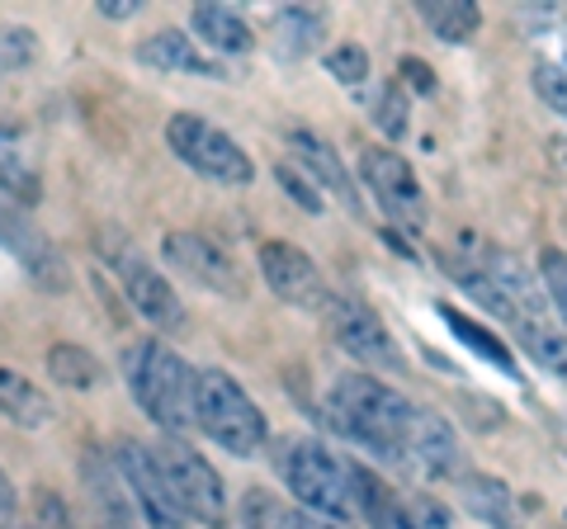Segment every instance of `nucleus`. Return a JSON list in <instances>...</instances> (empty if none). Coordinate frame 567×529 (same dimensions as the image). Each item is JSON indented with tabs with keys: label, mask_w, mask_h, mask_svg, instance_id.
<instances>
[{
	"label": "nucleus",
	"mask_w": 567,
	"mask_h": 529,
	"mask_svg": "<svg viewBox=\"0 0 567 529\" xmlns=\"http://www.w3.org/2000/svg\"><path fill=\"white\" fill-rule=\"evenodd\" d=\"M454 402H458V412L468 416V426H473V431H483V435L496 431V426L506 421V412L496 407L492 397H483V393H454Z\"/></svg>",
	"instance_id": "nucleus-33"
},
{
	"label": "nucleus",
	"mask_w": 567,
	"mask_h": 529,
	"mask_svg": "<svg viewBox=\"0 0 567 529\" xmlns=\"http://www.w3.org/2000/svg\"><path fill=\"white\" fill-rule=\"evenodd\" d=\"M327 33V14L312 6H289L275 14V39H279V58H308Z\"/></svg>",
	"instance_id": "nucleus-25"
},
{
	"label": "nucleus",
	"mask_w": 567,
	"mask_h": 529,
	"mask_svg": "<svg viewBox=\"0 0 567 529\" xmlns=\"http://www.w3.org/2000/svg\"><path fill=\"white\" fill-rule=\"evenodd\" d=\"M137 10H142L137 0H100V14H104V20H133Z\"/></svg>",
	"instance_id": "nucleus-39"
},
{
	"label": "nucleus",
	"mask_w": 567,
	"mask_h": 529,
	"mask_svg": "<svg viewBox=\"0 0 567 529\" xmlns=\"http://www.w3.org/2000/svg\"><path fill=\"white\" fill-rule=\"evenodd\" d=\"M114 274H118V284H123V293H128V303H133V312L142 317V322H152L156 331H181L185 326L181 293L171 289V279L156 270L147 256L118 251L114 256Z\"/></svg>",
	"instance_id": "nucleus-12"
},
{
	"label": "nucleus",
	"mask_w": 567,
	"mask_h": 529,
	"mask_svg": "<svg viewBox=\"0 0 567 529\" xmlns=\"http://www.w3.org/2000/svg\"><path fill=\"white\" fill-rule=\"evenodd\" d=\"M360 175L364 189L379 199L388 222H398L402 232H421L425 227V189L416 180V170L406 166V156L388 147H364L360 152Z\"/></svg>",
	"instance_id": "nucleus-7"
},
{
	"label": "nucleus",
	"mask_w": 567,
	"mask_h": 529,
	"mask_svg": "<svg viewBox=\"0 0 567 529\" xmlns=\"http://www.w3.org/2000/svg\"><path fill=\"white\" fill-rule=\"evenodd\" d=\"M137 62L152 66V72H185V76H213V81H227V66L204 52L199 43L189 39L185 29H156L137 43Z\"/></svg>",
	"instance_id": "nucleus-16"
},
{
	"label": "nucleus",
	"mask_w": 567,
	"mask_h": 529,
	"mask_svg": "<svg viewBox=\"0 0 567 529\" xmlns=\"http://www.w3.org/2000/svg\"><path fill=\"white\" fill-rule=\"evenodd\" d=\"M322 66L341 85H364L369 81V52L360 43H336L327 58H322Z\"/></svg>",
	"instance_id": "nucleus-30"
},
{
	"label": "nucleus",
	"mask_w": 567,
	"mask_h": 529,
	"mask_svg": "<svg viewBox=\"0 0 567 529\" xmlns=\"http://www.w3.org/2000/svg\"><path fill=\"white\" fill-rule=\"evenodd\" d=\"M0 251H10L29 270L33 284L48 289V293H58V289L71 284L62 251L20 214V204H10V199H0Z\"/></svg>",
	"instance_id": "nucleus-13"
},
{
	"label": "nucleus",
	"mask_w": 567,
	"mask_h": 529,
	"mask_svg": "<svg viewBox=\"0 0 567 529\" xmlns=\"http://www.w3.org/2000/svg\"><path fill=\"white\" fill-rule=\"evenodd\" d=\"M189 29L199 43H208V52H223V58H246V52L256 48L251 24H246L233 6H194Z\"/></svg>",
	"instance_id": "nucleus-19"
},
{
	"label": "nucleus",
	"mask_w": 567,
	"mask_h": 529,
	"mask_svg": "<svg viewBox=\"0 0 567 529\" xmlns=\"http://www.w3.org/2000/svg\"><path fill=\"white\" fill-rule=\"evenodd\" d=\"M402 76L412 81V91H421V95L435 91V72H431V66H425L421 58H402Z\"/></svg>",
	"instance_id": "nucleus-37"
},
{
	"label": "nucleus",
	"mask_w": 567,
	"mask_h": 529,
	"mask_svg": "<svg viewBox=\"0 0 567 529\" xmlns=\"http://www.w3.org/2000/svg\"><path fill=\"white\" fill-rule=\"evenodd\" d=\"M535 95H539L554 114H563V118H567V72H558V66H548L544 58L535 62Z\"/></svg>",
	"instance_id": "nucleus-32"
},
{
	"label": "nucleus",
	"mask_w": 567,
	"mask_h": 529,
	"mask_svg": "<svg viewBox=\"0 0 567 529\" xmlns=\"http://www.w3.org/2000/svg\"><path fill=\"white\" fill-rule=\"evenodd\" d=\"M440 317H445V326H450L454 336H458V341H464V345L473 350V355H483L487 364H496V369H502V374L520 378V369H516V355H511V350H506L502 341H496L487 326L468 322V317H464V312H454V308H440Z\"/></svg>",
	"instance_id": "nucleus-26"
},
{
	"label": "nucleus",
	"mask_w": 567,
	"mask_h": 529,
	"mask_svg": "<svg viewBox=\"0 0 567 529\" xmlns=\"http://www.w3.org/2000/svg\"><path fill=\"white\" fill-rule=\"evenodd\" d=\"M110 458H114L123 487L133 491L142 520H147L152 529H185V516H181V506H175L171 487L162 478V464H156L152 445H142V439H133V435H118L110 445Z\"/></svg>",
	"instance_id": "nucleus-8"
},
{
	"label": "nucleus",
	"mask_w": 567,
	"mask_h": 529,
	"mask_svg": "<svg viewBox=\"0 0 567 529\" xmlns=\"http://www.w3.org/2000/svg\"><path fill=\"white\" fill-rule=\"evenodd\" d=\"M516 336L529 350V360H535L554 383L567 387V336L563 331H548V322H525Z\"/></svg>",
	"instance_id": "nucleus-27"
},
{
	"label": "nucleus",
	"mask_w": 567,
	"mask_h": 529,
	"mask_svg": "<svg viewBox=\"0 0 567 529\" xmlns=\"http://www.w3.org/2000/svg\"><path fill=\"white\" fill-rule=\"evenodd\" d=\"M275 180L284 185V194H289V199H293L298 208H303V214H322V208H327V194L317 189L312 175H303V166L279 162V166H275Z\"/></svg>",
	"instance_id": "nucleus-29"
},
{
	"label": "nucleus",
	"mask_w": 567,
	"mask_h": 529,
	"mask_svg": "<svg viewBox=\"0 0 567 529\" xmlns=\"http://www.w3.org/2000/svg\"><path fill=\"white\" fill-rule=\"evenodd\" d=\"M162 260L181 270L189 284L223 298H246V270L204 232H166L162 237Z\"/></svg>",
	"instance_id": "nucleus-10"
},
{
	"label": "nucleus",
	"mask_w": 567,
	"mask_h": 529,
	"mask_svg": "<svg viewBox=\"0 0 567 529\" xmlns=\"http://www.w3.org/2000/svg\"><path fill=\"white\" fill-rule=\"evenodd\" d=\"M194 426L237 458H256L270 439V421L227 369H194Z\"/></svg>",
	"instance_id": "nucleus-4"
},
{
	"label": "nucleus",
	"mask_w": 567,
	"mask_h": 529,
	"mask_svg": "<svg viewBox=\"0 0 567 529\" xmlns=\"http://www.w3.org/2000/svg\"><path fill=\"white\" fill-rule=\"evenodd\" d=\"M0 416L20 431H43L52 421V397L39 383H29L20 369H0Z\"/></svg>",
	"instance_id": "nucleus-20"
},
{
	"label": "nucleus",
	"mask_w": 567,
	"mask_h": 529,
	"mask_svg": "<svg viewBox=\"0 0 567 529\" xmlns=\"http://www.w3.org/2000/svg\"><path fill=\"white\" fill-rule=\"evenodd\" d=\"M0 194H10L14 204L33 208L43 199V166H39V152L33 143L10 128V123H0Z\"/></svg>",
	"instance_id": "nucleus-18"
},
{
	"label": "nucleus",
	"mask_w": 567,
	"mask_h": 529,
	"mask_svg": "<svg viewBox=\"0 0 567 529\" xmlns=\"http://www.w3.org/2000/svg\"><path fill=\"white\" fill-rule=\"evenodd\" d=\"M256 270L260 279L270 284V293L279 303H289L298 312H322L327 308V284H322V270L317 260L293 241H260L256 251Z\"/></svg>",
	"instance_id": "nucleus-11"
},
{
	"label": "nucleus",
	"mask_w": 567,
	"mask_h": 529,
	"mask_svg": "<svg viewBox=\"0 0 567 529\" xmlns=\"http://www.w3.org/2000/svg\"><path fill=\"white\" fill-rule=\"evenodd\" d=\"M539 274H544V289H548V298H554L558 317L567 322V256L563 251H544L539 256Z\"/></svg>",
	"instance_id": "nucleus-34"
},
{
	"label": "nucleus",
	"mask_w": 567,
	"mask_h": 529,
	"mask_svg": "<svg viewBox=\"0 0 567 529\" xmlns=\"http://www.w3.org/2000/svg\"><path fill=\"white\" fill-rule=\"evenodd\" d=\"M539 43L548 52V66H558V72H567V20H554V24H544L539 29Z\"/></svg>",
	"instance_id": "nucleus-36"
},
{
	"label": "nucleus",
	"mask_w": 567,
	"mask_h": 529,
	"mask_svg": "<svg viewBox=\"0 0 567 529\" xmlns=\"http://www.w3.org/2000/svg\"><path fill=\"white\" fill-rule=\"evenodd\" d=\"M374 123H379V133H388V137H406V91H402L398 81L379 95V104H374Z\"/></svg>",
	"instance_id": "nucleus-31"
},
{
	"label": "nucleus",
	"mask_w": 567,
	"mask_h": 529,
	"mask_svg": "<svg viewBox=\"0 0 567 529\" xmlns=\"http://www.w3.org/2000/svg\"><path fill=\"white\" fill-rule=\"evenodd\" d=\"M81 483H85V491H91V506H95L100 529H152L147 520H142L133 491L123 487V478H118V468H114L110 454L85 449L81 454Z\"/></svg>",
	"instance_id": "nucleus-14"
},
{
	"label": "nucleus",
	"mask_w": 567,
	"mask_h": 529,
	"mask_svg": "<svg viewBox=\"0 0 567 529\" xmlns=\"http://www.w3.org/2000/svg\"><path fill=\"white\" fill-rule=\"evenodd\" d=\"M406 516H412L416 529H454V516L445 501H431V497H416L406 501Z\"/></svg>",
	"instance_id": "nucleus-35"
},
{
	"label": "nucleus",
	"mask_w": 567,
	"mask_h": 529,
	"mask_svg": "<svg viewBox=\"0 0 567 529\" xmlns=\"http://www.w3.org/2000/svg\"><path fill=\"white\" fill-rule=\"evenodd\" d=\"M275 468L289 497L308 510V516L327 520V525H350L360 510H354V487H350V464H341L322 439L312 435H298V439H284L275 449Z\"/></svg>",
	"instance_id": "nucleus-3"
},
{
	"label": "nucleus",
	"mask_w": 567,
	"mask_h": 529,
	"mask_svg": "<svg viewBox=\"0 0 567 529\" xmlns=\"http://www.w3.org/2000/svg\"><path fill=\"white\" fill-rule=\"evenodd\" d=\"M123 383L147 421H156L166 435L194 426V369L166 341L142 336L123 350Z\"/></svg>",
	"instance_id": "nucleus-2"
},
{
	"label": "nucleus",
	"mask_w": 567,
	"mask_h": 529,
	"mask_svg": "<svg viewBox=\"0 0 567 529\" xmlns=\"http://www.w3.org/2000/svg\"><path fill=\"white\" fill-rule=\"evenodd\" d=\"M33 62H39V33L24 24H0V81L20 76Z\"/></svg>",
	"instance_id": "nucleus-28"
},
{
	"label": "nucleus",
	"mask_w": 567,
	"mask_h": 529,
	"mask_svg": "<svg viewBox=\"0 0 567 529\" xmlns=\"http://www.w3.org/2000/svg\"><path fill=\"white\" fill-rule=\"evenodd\" d=\"M43 364H48V378L58 387H71V393H95L104 383V364L76 341H58L43 355Z\"/></svg>",
	"instance_id": "nucleus-23"
},
{
	"label": "nucleus",
	"mask_w": 567,
	"mask_h": 529,
	"mask_svg": "<svg viewBox=\"0 0 567 529\" xmlns=\"http://www.w3.org/2000/svg\"><path fill=\"white\" fill-rule=\"evenodd\" d=\"M327 326L336 345L346 350L354 364L364 369H402V345L393 341V331L383 326V317L360 303V298H327Z\"/></svg>",
	"instance_id": "nucleus-9"
},
{
	"label": "nucleus",
	"mask_w": 567,
	"mask_h": 529,
	"mask_svg": "<svg viewBox=\"0 0 567 529\" xmlns=\"http://www.w3.org/2000/svg\"><path fill=\"white\" fill-rule=\"evenodd\" d=\"M14 506H20V497H14V487H10L6 473H0V529H10V520H14Z\"/></svg>",
	"instance_id": "nucleus-38"
},
{
	"label": "nucleus",
	"mask_w": 567,
	"mask_h": 529,
	"mask_svg": "<svg viewBox=\"0 0 567 529\" xmlns=\"http://www.w3.org/2000/svg\"><path fill=\"white\" fill-rule=\"evenodd\" d=\"M166 147L171 156H181V166L194 175H204L213 185H251L256 180V162L246 156V147L233 133H223L218 123H208L204 114H171L166 118Z\"/></svg>",
	"instance_id": "nucleus-5"
},
{
	"label": "nucleus",
	"mask_w": 567,
	"mask_h": 529,
	"mask_svg": "<svg viewBox=\"0 0 567 529\" xmlns=\"http://www.w3.org/2000/svg\"><path fill=\"white\" fill-rule=\"evenodd\" d=\"M327 416H331V426L346 439H354L360 449L388 458V464L406 458V435H412L416 407L398 387L379 383L374 374L350 369V374L336 378L327 387Z\"/></svg>",
	"instance_id": "nucleus-1"
},
{
	"label": "nucleus",
	"mask_w": 567,
	"mask_h": 529,
	"mask_svg": "<svg viewBox=\"0 0 567 529\" xmlns=\"http://www.w3.org/2000/svg\"><path fill=\"white\" fill-rule=\"evenodd\" d=\"M464 510L492 529H520L511 487L502 478H487V473H464Z\"/></svg>",
	"instance_id": "nucleus-21"
},
{
	"label": "nucleus",
	"mask_w": 567,
	"mask_h": 529,
	"mask_svg": "<svg viewBox=\"0 0 567 529\" xmlns=\"http://www.w3.org/2000/svg\"><path fill=\"white\" fill-rule=\"evenodd\" d=\"M156 464H162V478L171 487L175 506H181L185 520H199L208 529H223L227 525V487H223V473L208 464V458L189 445L181 435H162L156 439Z\"/></svg>",
	"instance_id": "nucleus-6"
},
{
	"label": "nucleus",
	"mask_w": 567,
	"mask_h": 529,
	"mask_svg": "<svg viewBox=\"0 0 567 529\" xmlns=\"http://www.w3.org/2000/svg\"><path fill=\"white\" fill-rule=\"evenodd\" d=\"M421 20L431 24L440 43L464 48V43H473V33L483 29V10H477L473 0H431V6H421Z\"/></svg>",
	"instance_id": "nucleus-24"
},
{
	"label": "nucleus",
	"mask_w": 567,
	"mask_h": 529,
	"mask_svg": "<svg viewBox=\"0 0 567 529\" xmlns=\"http://www.w3.org/2000/svg\"><path fill=\"white\" fill-rule=\"evenodd\" d=\"M241 529H331V525L317 520V516H308L303 506L279 501L275 491L251 487V491L241 497Z\"/></svg>",
	"instance_id": "nucleus-22"
},
{
	"label": "nucleus",
	"mask_w": 567,
	"mask_h": 529,
	"mask_svg": "<svg viewBox=\"0 0 567 529\" xmlns=\"http://www.w3.org/2000/svg\"><path fill=\"white\" fill-rule=\"evenodd\" d=\"M289 162L293 166H303L312 180H317V189L322 194H336V199H341L350 214H360V194H354V185H350V175H346V166H341V156L331 152V143H322V137L317 133H308V128H293L289 133Z\"/></svg>",
	"instance_id": "nucleus-17"
},
{
	"label": "nucleus",
	"mask_w": 567,
	"mask_h": 529,
	"mask_svg": "<svg viewBox=\"0 0 567 529\" xmlns=\"http://www.w3.org/2000/svg\"><path fill=\"white\" fill-rule=\"evenodd\" d=\"M406 458L435 483H445V478L464 483V445H458V435L445 416H435L425 407H416L412 435H406Z\"/></svg>",
	"instance_id": "nucleus-15"
}]
</instances>
